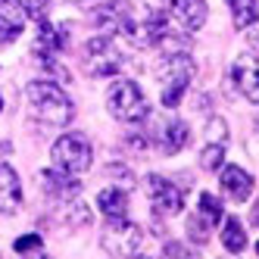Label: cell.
Returning a JSON list of instances; mask_svg holds the SVG:
<instances>
[{
    "mask_svg": "<svg viewBox=\"0 0 259 259\" xmlns=\"http://www.w3.org/2000/svg\"><path fill=\"white\" fill-rule=\"evenodd\" d=\"M25 97H28V106L31 113L38 116L41 122L47 125H69L72 122V100L66 97V91L57 84V81H31L25 88Z\"/></svg>",
    "mask_w": 259,
    "mask_h": 259,
    "instance_id": "obj_1",
    "label": "cell"
},
{
    "mask_svg": "<svg viewBox=\"0 0 259 259\" xmlns=\"http://www.w3.org/2000/svg\"><path fill=\"white\" fill-rule=\"evenodd\" d=\"M194 75H197V63L191 53H162V60L156 66V78L162 81V106L169 109L178 106Z\"/></svg>",
    "mask_w": 259,
    "mask_h": 259,
    "instance_id": "obj_2",
    "label": "cell"
},
{
    "mask_svg": "<svg viewBox=\"0 0 259 259\" xmlns=\"http://www.w3.org/2000/svg\"><path fill=\"white\" fill-rule=\"evenodd\" d=\"M106 106H109V116L125 122V125H138L144 119H150V103L141 94V88L135 81H113L106 94Z\"/></svg>",
    "mask_w": 259,
    "mask_h": 259,
    "instance_id": "obj_3",
    "label": "cell"
},
{
    "mask_svg": "<svg viewBox=\"0 0 259 259\" xmlns=\"http://www.w3.org/2000/svg\"><path fill=\"white\" fill-rule=\"evenodd\" d=\"M100 247L116 259H135L144 247V231L128 219H109L100 234Z\"/></svg>",
    "mask_w": 259,
    "mask_h": 259,
    "instance_id": "obj_4",
    "label": "cell"
},
{
    "mask_svg": "<svg viewBox=\"0 0 259 259\" xmlns=\"http://www.w3.org/2000/svg\"><path fill=\"white\" fill-rule=\"evenodd\" d=\"M81 66H84L88 75H94V78L119 75V69H122V50L116 47L113 38H103V34H97V38H91V41L84 44Z\"/></svg>",
    "mask_w": 259,
    "mask_h": 259,
    "instance_id": "obj_5",
    "label": "cell"
},
{
    "mask_svg": "<svg viewBox=\"0 0 259 259\" xmlns=\"http://www.w3.org/2000/svg\"><path fill=\"white\" fill-rule=\"evenodd\" d=\"M53 162L57 169L69 172V175H78V172H88L91 162H94V150L84 135H63L57 144H53Z\"/></svg>",
    "mask_w": 259,
    "mask_h": 259,
    "instance_id": "obj_6",
    "label": "cell"
},
{
    "mask_svg": "<svg viewBox=\"0 0 259 259\" xmlns=\"http://www.w3.org/2000/svg\"><path fill=\"white\" fill-rule=\"evenodd\" d=\"M91 19H94V25L103 38H116V34H125L128 38L135 28V13H132L128 0H106V4H100L91 13Z\"/></svg>",
    "mask_w": 259,
    "mask_h": 259,
    "instance_id": "obj_7",
    "label": "cell"
},
{
    "mask_svg": "<svg viewBox=\"0 0 259 259\" xmlns=\"http://www.w3.org/2000/svg\"><path fill=\"white\" fill-rule=\"evenodd\" d=\"M147 200H150L156 215H178L184 206L181 191L162 175H147Z\"/></svg>",
    "mask_w": 259,
    "mask_h": 259,
    "instance_id": "obj_8",
    "label": "cell"
},
{
    "mask_svg": "<svg viewBox=\"0 0 259 259\" xmlns=\"http://www.w3.org/2000/svg\"><path fill=\"white\" fill-rule=\"evenodd\" d=\"M172 16L184 31H197L206 25V0H172Z\"/></svg>",
    "mask_w": 259,
    "mask_h": 259,
    "instance_id": "obj_9",
    "label": "cell"
},
{
    "mask_svg": "<svg viewBox=\"0 0 259 259\" xmlns=\"http://www.w3.org/2000/svg\"><path fill=\"white\" fill-rule=\"evenodd\" d=\"M222 172V191H225L231 200H237V203H244L247 197H253V175L250 172H244L240 165H225V169H219Z\"/></svg>",
    "mask_w": 259,
    "mask_h": 259,
    "instance_id": "obj_10",
    "label": "cell"
},
{
    "mask_svg": "<svg viewBox=\"0 0 259 259\" xmlns=\"http://www.w3.org/2000/svg\"><path fill=\"white\" fill-rule=\"evenodd\" d=\"M41 181H44V191L50 197L63 200V203H69L72 197H78V191H81V181H75V178H72L69 172H63V169H47L41 175Z\"/></svg>",
    "mask_w": 259,
    "mask_h": 259,
    "instance_id": "obj_11",
    "label": "cell"
},
{
    "mask_svg": "<svg viewBox=\"0 0 259 259\" xmlns=\"http://www.w3.org/2000/svg\"><path fill=\"white\" fill-rule=\"evenodd\" d=\"M22 206V184H19V175H16L10 165L0 162V212L10 215Z\"/></svg>",
    "mask_w": 259,
    "mask_h": 259,
    "instance_id": "obj_12",
    "label": "cell"
},
{
    "mask_svg": "<svg viewBox=\"0 0 259 259\" xmlns=\"http://www.w3.org/2000/svg\"><path fill=\"white\" fill-rule=\"evenodd\" d=\"M188 138H191L188 125H184L181 119H172V122H162V125H159V132H156V147H159L165 156H172V153L184 150Z\"/></svg>",
    "mask_w": 259,
    "mask_h": 259,
    "instance_id": "obj_13",
    "label": "cell"
},
{
    "mask_svg": "<svg viewBox=\"0 0 259 259\" xmlns=\"http://www.w3.org/2000/svg\"><path fill=\"white\" fill-rule=\"evenodd\" d=\"M234 81H237V91L244 94L247 100L259 103V66L247 57H240L234 63Z\"/></svg>",
    "mask_w": 259,
    "mask_h": 259,
    "instance_id": "obj_14",
    "label": "cell"
},
{
    "mask_svg": "<svg viewBox=\"0 0 259 259\" xmlns=\"http://www.w3.org/2000/svg\"><path fill=\"white\" fill-rule=\"evenodd\" d=\"M97 209L106 219H125L128 215V194L122 188H103L97 194Z\"/></svg>",
    "mask_w": 259,
    "mask_h": 259,
    "instance_id": "obj_15",
    "label": "cell"
},
{
    "mask_svg": "<svg viewBox=\"0 0 259 259\" xmlns=\"http://www.w3.org/2000/svg\"><path fill=\"white\" fill-rule=\"evenodd\" d=\"M22 19L25 16L16 10L10 0L0 4V44H13L16 38L22 34Z\"/></svg>",
    "mask_w": 259,
    "mask_h": 259,
    "instance_id": "obj_16",
    "label": "cell"
},
{
    "mask_svg": "<svg viewBox=\"0 0 259 259\" xmlns=\"http://www.w3.org/2000/svg\"><path fill=\"white\" fill-rule=\"evenodd\" d=\"M222 244H225L228 253H244L247 250V231L237 219H225V225H222Z\"/></svg>",
    "mask_w": 259,
    "mask_h": 259,
    "instance_id": "obj_17",
    "label": "cell"
},
{
    "mask_svg": "<svg viewBox=\"0 0 259 259\" xmlns=\"http://www.w3.org/2000/svg\"><path fill=\"white\" fill-rule=\"evenodd\" d=\"M228 7H231V19H234L237 28H247L256 16H259L256 0H228Z\"/></svg>",
    "mask_w": 259,
    "mask_h": 259,
    "instance_id": "obj_18",
    "label": "cell"
},
{
    "mask_svg": "<svg viewBox=\"0 0 259 259\" xmlns=\"http://www.w3.org/2000/svg\"><path fill=\"white\" fill-rule=\"evenodd\" d=\"M10 4L19 10L22 16L34 19V22H44L47 19V10H50V0H10Z\"/></svg>",
    "mask_w": 259,
    "mask_h": 259,
    "instance_id": "obj_19",
    "label": "cell"
},
{
    "mask_svg": "<svg viewBox=\"0 0 259 259\" xmlns=\"http://www.w3.org/2000/svg\"><path fill=\"white\" fill-rule=\"evenodd\" d=\"M209 231H212V222L203 215V212L188 215V237H191V240H197V244H206V240H209Z\"/></svg>",
    "mask_w": 259,
    "mask_h": 259,
    "instance_id": "obj_20",
    "label": "cell"
},
{
    "mask_svg": "<svg viewBox=\"0 0 259 259\" xmlns=\"http://www.w3.org/2000/svg\"><path fill=\"white\" fill-rule=\"evenodd\" d=\"M222 162H225V144H206L200 153V165L206 172H219Z\"/></svg>",
    "mask_w": 259,
    "mask_h": 259,
    "instance_id": "obj_21",
    "label": "cell"
},
{
    "mask_svg": "<svg viewBox=\"0 0 259 259\" xmlns=\"http://www.w3.org/2000/svg\"><path fill=\"white\" fill-rule=\"evenodd\" d=\"M197 212H203V215H206L212 225H215V222L222 219V203H219L212 194H200V206H197Z\"/></svg>",
    "mask_w": 259,
    "mask_h": 259,
    "instance_id": "obj_22",
    "label": "cell"
},
{
    "mask_svg": "<svg viewBox=\"0 0 259 259\" xmlns=\"http://www.w3.org/2000/svg\"><path fill=\"white\" fill-rule=\"evenodd\" d=\"M106 175H109V178H116V184H113V188H132V184H135L132 172H128L125 165H119V162H113V165H109V169H106Z\"/></svg>",
    "mask_w": 259,
    "mask_h": 259,
    "instance_id": "obj_23",
    "label": "cell"
},
{
    "mask_svg": "<svg viewBox=\"0 0 259 259\" xmlns=\"http://www.w3.org/2000/svg\"><path fill=\"white\" fill-rule=\"evenodd\" d=\"M206 135H209V144H225L228 141V125H225V119H209Z\"/></svg>",
    "mask_w": 259,
    "mask_h": 259,
    "instance_id": "obj_24",
    "label": "cell"
},
{
    "mask_svg": "<svg viewBox=\"0 0 259 259\" xmlns=\"http://www.w3.org/2000/svg\"><path fill=\"white\" fill-rule=\"evenodd\" d=\"M13 247H16V253H38L44 247V240H41V234H25V237L16 240Z\"/></svg>",
    "mask_w": 259,
    "mask_h": 259,
    "instance_id": "obj_25",
    "label": "cell"
},
{
    "mask_svg": "<svg viewBox=\"0 0 259 259\" xmlns=\"http://www.w3.org/2000/svg\"><path fill=\"white\" fill-rule=\"evenodd\" d=\"M165 259H200L191 247H184V244H165Z\"/></svg>",
    "mask_w": 259,
    "mask_h": 259,
    "instance_id": "obj_26",
    "label": "cell"
},
{
    "mask_svg": "<svg viewBox=\"0 0 259 259\" xmlns=\"http://www.w3.org/2000/svg\"><path fill=\"white\" fill-rule=\"evenodd\" d=\"M244 31H247V41H250L253 47H259V16H256V19H253Z\"/></svg>",
    "mask_w": 259,
    "mask_h": 259,
    "instance_id": "obj_27",
    "label": "cell"
},
{
    "mask_svg": "<svg viewBox=\"0 0 259 259\" xmlns=\"http://www.w3.org/2000/svg\"><path fill=\"white\" fill-rule=\"evenodd\" d=\"M253 222L259 225V197H256V206H253Z\"/></svg>",
    "mask_w": 259,
    "mask_h": 259,
    "instance_id": "obj_28",
    "label": "cell"
},
{
    "mask_svg": "<svg viewBox=\"0 0 259 259\" xmlns=\"http://www.w3.org/2000/svg\"><path fill=\"white\" fill-rule=\"evenodd\" d=\"M256 132H259V119H256Z\"/></svg>",
    "mask_w": 259,
    "mask_h": 259,
    "instance_id": "obj_29",
    "label": "cell"
},
{
    "mask_svg": "<svg viewBox=\"0 0 259 259\" xmlns=\"http://www.w3.org/2000/svg\"><path fill=\"white\" fill-rule=\"evenodd\" d=\"M0 109H4V100H0Z\"/></svg>",
    "mask_w": 259,
    "mask_h": 259,
    "instance_id": "obj_30",
    "label": "cell"
},
{
    "mask_svg": "<svg viewBox=\"0 0 259 259\" xmlns=\"http://www.w3.org/2000/svg\"><path fill=\"white\" fill-rule=\"evenodd\" d=\"M256 253H259V244H256Z\"/></svg>",
    "mask_w": 259,
    "mask_h": 259,
    "instance_id": "obj_31",
    "label": "cell"
},
{
    "mask_svg": "<svg viewBox=\"0 0 259 259\" xmlns=\"http://www.w3.org/2000/svg\"><path fill=\"white\" fill-rule=\"evenodd\" d=\"M0 4H4V0H0Z\"/></svg>",
    "mask_w": 259,
    "mask_h": 259,
    "instance_id": "obj_32",
    "label": "cell"
}]
</instances>
